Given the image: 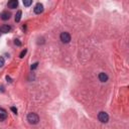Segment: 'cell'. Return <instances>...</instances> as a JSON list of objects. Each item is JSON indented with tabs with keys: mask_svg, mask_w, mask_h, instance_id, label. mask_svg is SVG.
<instances>
[{
	"mask_svg": "<svg viewBox=\"0 0 129 129\" xmlns=\"http://www.w3.org/2000/svg\"><path fill=\"white\" fill-rule=\"evenodd\" d=\"M27 121L30 123V124H37L38 121H39V117L37 114L35 113H29L27 115Z\"/></svg>",
	"mask_w": 129,
	"mask_h": 129,
	"instance_id": "obj_1",
	"label": "cell"
},
{
	"mask_svg": "<svg viewBox=\"0 0 129 129\" xmlns=\"http://www.w3.org/2000/svg\"><path fill=\"white\" fill-rule=\"evenodd\" d=\"M98 119L102 123H107L109 121V115L106 112H100L98 114Z\"/></svg>",
	"mask_w": 129,
	"mask_h": 129,
	"instance_id": "obj_2",
	"label": "cell"
},
{
	"mask_svg": "<svg viewBox=\"0 0 129 129\" xmlns=\"http://www.w3.org/2000/svg\"><path fill=\"white\" fill-rule=\"evenodd\" d=\"M59 38L63 43H68L71 41V35L68 32H61L59 35Z\"/></svg>",
	"mask_w": 129,
	"mask_h": 129,
	"instance_id": "obj_3",
	"label": "cell"
},
{
	"mask_svg": "<svg viewBox=\"0 0 129 129\" xmlns=\"http://www.w3.org/2000/svg\"><path fill=\"white\" fill-rule=\"evenodd\" d=\"M34 13L36 14H40L42 11H43V5L41 3H37L35 6H34Z\"/></svg>",
	"mask_w": 129,
	"mask_h": 129,
	"instance_id": "obj_4",
	"label": "cell"
},
{
	"mask_svg": "<svg viewBox=\"0 0 129 129\" xmlns=\"http://www.w3.org/2000/svg\"><path fill=\"white\" fill-rule=\"evenodd\" d=\"M7 5H8V7H9V8H11V9H15V8L18 6V1H17V0H10Z\"/></svg>",
	"mask_w": 129,
	"mask_h": 129,
	"instance_id": "obj_5",
	"label": "cell"
},
{
	"mask_svg": "<svg viewBox=\"0 0 129 129\" xmlns=\"http://www.w3.org/2000/svg\"><path fill=\"white\" fill-rule=\"evenodd\" d=\"M98 78H99V80H100L102 83H105V82L108 81V76H107V74H105V73H100L99 76H98Z\"/></svg>",
	"mask_w": 129,
	"mask_h": 129,
	"instance_id": "obj_6",
	"label": "cell"
},
{
	"mask_svg": "<svg viewBox=\"0 0 129 129\" xmlns=\"http://www.w3.org/2000/svg\"><path fill=\"white\" fill-rule=\"evenodd\" d=\"M10 30H11V27H10L9 25H7V24L2 25L1 27H0V31L3 32V33H8Z\"/></svg>",
	"mask_w": 129,
	"mask_h": 129,
	"instance_id": "obj_7",
	"label": "cell"
},
{
	"mask_svg": "<svg viewBox=\"0 0 129 129\" xmlns=\"http://www.w3.org/2000/svg\"><path fill=\"white\" fill-rule=\"evenodd\" d=\"M0 16H1V19H3V20H8L10 18V13L8 11H3Z\"/></svg>",
	"mask_w": 129,
	"mask_h": 129,
	"instance_id": "obj_8",
	"label": "cell"
},
{
	"mask_svg": "<svg viewBox=\"0 0 129 129\" xmlns=\"http://www.w3.org/2000/svg\"><path fill=\"white\" fill-rule=\"evenodd\" d=\"M21 14H22L21 10H18L17 13H16V15H15V21H16V22L20 21V19H21Z\"/></svg>",
	"mask_w": 129,
	"mask_h": 129,
	"instance_id": "obj_9",
	"label": "cell"
},
{
	"mask_svg": "<svg viewBox=\"0 0 129 129\" xmlns=\"http://www.w3.org/2000/svg\"><path fill=\"white\" fill-rule=\"evenodd\" d=\"M6 117H7V115H6V112H5V111H3L2 113H0V121L5 120Z\"/></svg>",
	"mask_w": 129,
	"mask_h": 129,
	"instance_id": "obj_10",
	"label": "cell"
},
{
	"mask_svg": "<svg viewBox=\"0 0 129 129\" xmlns=\"http://www.w3.org/2000/svg\"><path fill=\"white\" fill-rule=\"evenodd\" d=\"M31 3H32L31 0H24V1H23L24 6H29V5H31Z\"/></svg>",
	"mask_w": 129,
	"mask_h": 129,
	"instance_id": "obj_11",
	"label": "cell"
},
{
	"mask_svg": "<svg viewBox=\"0 0 129 129\" xmlns=\"http://www.w3.org/2000/svg\"><path fill=\"white\" fill-rule=\"evenodd\" d=\"M4 63H5V60L2 56H0V68H2L4 66Z\"/></svg>",
	"mask_w": 129,
	"mask_h": 129,
	"instance_id": "obj_12",
	"label": "cell"
},
{
	"mask_svg": "<svg viewBox=\"0 0 129 129\" xmlns=\"http://www.w3.org/2000/svg\"><path fill=\"white\" fill-rule=\"evenodd\" d=\"M26 51H27V49H26V48H24V49H23V50H22V51L20 52V54H19V56H20V57L22 58V57H23V56L25 55V53H26Z\"/></svg>",
	"mask_w": 129,
	"mask_h": 129,
	"instance_id": "obj_13",
	"label": "cell"
},
{
	"mask_svg": "<svg viewBox=\"0 0 129 129\" xmlns=\"http://www.w3.org/2000/svg\"><path fill=\"white\" fill-rule=\"evenodd\" d=\"M37 66H38V62H34V63L32 64V66L30 67V69H31V70H34V69H36V68H37Z\"/></svg>",
	"mask_w": 129,
	"mask_h": 129,
	"instance_id": "obj_14",
	"label": "cell"
},
{
	"mask_svg": "<svg viewBox=\"0 0 129 129\" xmlns=\"http://www.w3.org/2000/svg\"><path fill=\"white\" fill-rule=\"evenodd\" d=\"M14 43H15L16 45H18V46H20V45H21V42L19 41V39H15V40H14Z\"/></svg>",
	"mask_w": 129,
	"mask_h": 129,
	"instance_id": "obj_15",
	"label": "cell"
},
{
	"mask_svg": "<svg viewBox=\"0 0 129 129\" xmlns=\"http://www.w3.org/2000/svg\"><path fill=\"white\" fill-rule=\"evenodd\" d=\"M11 111H12V112H14L15 114H17V109H16L15 107H11Z\"/></svg>",
	"mask_w": 129,
	"mask_h": 129,
	"instance_id": "obj_16",
	"label": "cell"
}]
</instances>
